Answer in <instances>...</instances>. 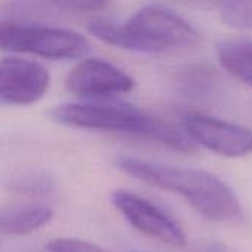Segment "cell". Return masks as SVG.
<instances>
[{
    "mask_svg": "<svg viewBox=\"0 0 252 252\" xmlns=\"http://www.w3.org/2000/svg\"><path fill=\"white\" fill-rule=\"evenodd\" d=\"M93 252H112V251H109V250H105V248H102V247L96 245V248L93 250Z\"/></svg>",
    "mask_w": 252,
    "mask_h": 252,
    "instance_id": "16",
    "label": "cell"
},
{
    "mask_svg": "<svg viewBox=\"0 0 252 252\" xmlns=\"http://www.w3.org/2000/svg\"><path fill=\"white\" fill-rule=\"evenodd\" d=\"M220 63L233 77L252 87V40H229L217 47Z\"/></svg>",
    "mask_w": 252,
    "mask_h": 252,
    "instance_id": "10",
    "label": "cell"
},
{
    "mask_svg": "<svg viewBox=\"0 0 252 252\" xmlns=\"http://www.w3.org/2000/svg\"><path fill=\"white\" fill-rule=\"evenodd\" d=\"M115 164L133 179L177 193L211 221H232L241 217V202L233 189L205 170L176 167L133 157H118Z\"/></svg>",
    "mask_w": 252,
    "mask_h": 252,
    "instance_id": "1",
    "label": "cell"
},
{
    "mask_svg": "<svg viewBox=\"0 0 252 252\" xmlns=\"http://www.w3.org/2000/svg\"><path fill=\"white\" fill-rule=\"evenodd\" d=\"M49 115L56 123L69 127L131 134L155 140L179 152H192L195 149L193 142L185 131L124 102L87 100L62 103L50 109Z\"/></svg>",
    "mask_w": 252,
    "mask_h": 252,
    "instance_id": "2",
    "label": "cell"
},
{
    "mask_svg": "<svg viewBox=\"0 0 252 252\" xmlns=\"http://www.w3.org/2000/svg\"><path fill=\"white\" fill-rule=\"evenodd\" d=\"M87 30L103 43L142 53L190 47L201 41L199 32L186 19L161 6H146L123 25L94 19Z\"/></svg>",
    "mask_w": 252,
    "mask_h": 252,
    "instance_id": "3",
    "label": "cell"
},
{
    "mask_svg": "<svg viewBox=\"0 0 252 252\" xmlns=\"http://www.w3.org/2000/svg\"><path fill=\"white\" fill-rule=\"evenodd\" d=\"M221 19L235 28H252V0H226L221 7Z\"/></svg>",
    "mask_w": 252,
    "mask_h": 252,
    "instance_id": "12",
    "label": "cell"
},
{
    "mask_svg": "<svg viewBox=\"0 0 252 252\" xmlns=\"http://www.w3.org/2000/svg\"><path fill=\"white\" fill-rule=\"evenodd\" d=\"M134 80L111 62L87 58L78 62L65 80L66 89L83 99H108L134 89Z\"/></svg>",
    "mask_w": 252,
    "mask_h": 252,
    "instance_id": "7",
    "label": "cell"
},
{
    "mask_svg": "<svg viewBox=\"0 0 252 252\" xmlns=\"http://www.w3.org/2000/svg\"><path fill=\"white\" fill-rule=\"evenodd\" d=\"M168 1H174V3L196 7V9H216V7L220 9L226 0H168Z\"/></svg>",
    "mask_w": 252,
    "mask_h": 252,
    "instance_id": "14",
    "label": "cell"
},
{
    "mask_svg": "<svg viewBox=\"0 0 252 252\" xmlns=\"http://www.w3.org/2000/svg\"><path fill=\"white\" fill-rule=\"evenodd\" d=\"M111 201L121 216L140 233L174 248L186 247L188 238L183 229L151 201L123 189L115 190Z\"/></svg>",
    "mask_w": 252,
    "mask_h": 252,
    "instance_id": "5",
    "label": "cell"
},
{
    "mask_svg": "<svg viewBox=\"0 0 252 252\" xmlns=\"http://www.w3.org/2000/svg\"><path fill=\"white\" fill-rule=\"evenodd\" d=\"M195 252H230L229 250H226L224 247L221 245H205V247H201L198 248Z\"/></svg>",
    "mask_w": 252,
    "mask_h": 252,
    "instance_id": "15",
    "label": "cell"
},
{
    "mask_svg": "<svg viewBox=\"0 0 252 252\" xmlns=\"http://www.w3.org/2000/svg\"><path fill=\"white\" fill-rule=\"evenodd\" d=\"M55 1L69 9L84 10V12H97L105 9L108 4V0H55Z\"/></svg>",
    "mask_w": 252,
    "mask_h": 252,
    "instance_id": "13",
    "label": "cell"
},
{
    "mask_svg": "<svg viewBox=\"0 0 252 252\" xmlns=\"http://www.w3.org/2000/svg\"><path fill=\"white\" fill-rule=\"evenodd\" d=\"M52 219V208L43 204L0 208V232L13 236H25L46 226Z\"/></svg>",
    "mask_w": 252,
    "mask_h": 252,
    "instance_id": "9",
    "label": "cell"
},
{
    "mask_svg": "<svg viewBox=\"0 0 252 252\" xmlns=\"http://www.w3.org/2000/svg\"><path fill=\"white\" fill-rule=\"evenodd\" d=\"M50 84L49 71L38 62L7 56L0 59V102L31 105L40 100Z\"/></svg>",
    "mask_w": 252,
    "mask_h": 252,
    "instance_id": "8",
    "label": "cell"
},
{
    "mask_svg": "<svg viewBox=\"0 0 252 252\" xmlns=\"http://www.w3.org/2000/svg\"><path fill=\"white\" fill-rule=\"evenodd\" d=\"M9 190L27 196H44L55 192V180L44 173H25L12 177L7 183Z\"/></svg>",
    "mask_w": 252,
    "mask_h": 252,
    "instance_id": "11",
    "label": "cell"
},
{
    "mask_svg": "<svg viewBox=\"0 0 252 252\" xmlns=\"http://www.w3.org/2000/svg\"><path fill=\"white\" fill-rule=\"evenodd\" d=\"M183 128L192 142L217 155L242 158L252 154V130L239 124L210 115L189 114L183 118Z\"/></svg>",
    "mask_w": 252,
    "mask_h": 252,
    "instance_id": "6",
    "label": "cell"
},
{
    "mask_svg": "<svg viewBox=\"0 0 252 252\" xmlns=\"http://www.w3.org/2000/svg\"><path fill=\"white\" fill-rule=\"evenodd\" d=\"M0 49L46 59H77L90 52V44L72 30L3 19L0 21Z\"/></svg>",
    "mask_w": 252,
    "mask_h": 252,
    "instance_id": "4",
    "label": "cell"
}]
</instances>
